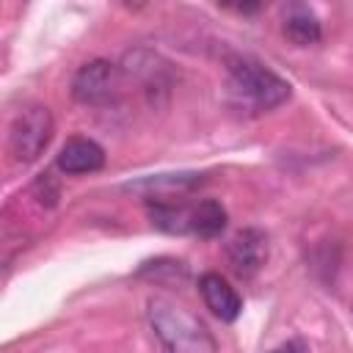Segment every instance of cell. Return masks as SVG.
<instances>
[{"mask_svg": "<svg viewBox=\"0 0 353 353\" xmlns=\"http://www.w3.org/2000/svg\"><path fill=\"white\" fill-rule=\"evenodd\" d=\"M146 323L163 353H215L210 328L174 298L152 295L146 301Z\"/></svg>", "mask_w": 353, "mask_h": 353, "instance_id": "obj_1", "label": "cell"}, {"mask_svg": "<svg viewBox=\"0 0 353 353\" xmlns=\"http://www.w3.org/2000/svg\"><path fill=\"white\" fill-rule=\"evenodd\" d=\"M226 69H229V94L234 97L237 105L248 108L251 113H268L284 105L292 94L284 77H279L273 69H268L265 63L248 55L232 58Z\"/></svg>", "mask_w": 353, "mask_h": 353, "instance_id": "obj_2", "label": "cell"}, {"mask_svg": "<svg viewBox=\"0 0 353 353\" xmlns=\"http://www.w3.org/2000/svg\"><path fill=\"white\" fill-rule=\"evenodd\" d=\"M52 132H55V121H52L50 108H44V105L25 108L14 119L11 132H8V149H11L14 160L22 165L39 160L44 154V149L50 146Z\"/></svg>", "mask_w": 353, "mask_h": 353, "instance_id": "obj_3", "label": "cell"}, {"mask_svg": "<svg viewBox=\"0 0 353 353\" xmlns=\"http://www.w3.org/2000/svg\"><path fill=\"white\" fill-rule=\"evenodd\" d=\"M121 91V69L110 61H88L72 77V97L83 105H110Z\"/></svg>", "mask_w": 353, "mask_h": 353, "instance_id": "obj_4", "label": "cell"}, {"mask_svg": "<svg viewBox=\"0 0 353 353\" xmlns=\"http://www.w3.org/2000/svg\"><path fill=\"white\" fill-rule=\"evenodd\" d=\"M226 259H229V268L234 270V276H240V279L256 276L262 270V265L268 262V234L254 226L234 232L226 243Z\"/></svg>", "mask_w": 353, "mask_h": 353, "instance_id": "obj_5", "label": "cell"}, {"mask_svg": "<svg viewBox=\"0 0 353 353\" xmlns=\"http://www.w3.org/2000/svg\"><path fill=\"white\" fill-rule=\"evenodd\" d=\"M55 165H58L63 174H69V176L94 174V171H99V168L105 165V149H102L97 141L77 135V138H69V141L61 146V152H58V157H55Z\"/></svg>", "mask_w": 353, "mask_h": 353, "instance_id": "obj_6", "label": "cell"}, {"mask_svg": "<svg viewBox=\"0 0 353 353\" xmlns=\"http://www.w3.org/2000/svg\"><path fill=\"white\" fill-rule=\"evenodd\" d=\"M199 292H201L207 309H210L218 320H223V323L237 320V314H240V309H243V301H240L237 290H234L221 273H204V276L199 279Z\"/></svg>", "mask_w": 353, "mask_h": 353, "instance_id": "obj_7", "label": "cell"}, {"mask_svg": "<svg viewBox=\"0 0 353 353\" xmlns=\"http://www.w3.org/2000/svg\"><path fill=\"white\" fill-rule=\"evenodd\" d=\"M149 218H152V226H157L165 234H190L193 204H176V201L157 199L149 204Z\"/></svg>", "mask_w": 353, "mask_h": 353, "instance_id": "obj_8", "label": "cell"}, {"mask_svg": "<svg viewBox=\"0 0 353 353\" xmlns=\"http://www.w3.org/2000/svg\"><path fill=\"white\" fill-rule=\"evenodd\" d=\"M284 36L295 44V47H309V44H317L320 36H323V28H320V19L314 17L312 8L306 6H292L284 17Z\"/></svg>", "mask_w": 353, "mask_h": 353, "instance_id": "obj_9", "label": "cell"}, {"mask_svg": "<svg viewBox=\"0 0 353 353\" xmlns=\"http://www.w3.org/2000/svg\"><path fill=\"white\" fill-rule=\"evenodd\" d=\"M226 229V210L221 207V201L215 199H204L199 204H193V223H190V234L201 237V240H212Z\"/></svg>", "mask_w": 353, "mask_h": 353, "instance_id": "obj_10", "label": "cell"}, {"mask_svg": "<svg viewBox=\"0 0 353 353\" xmlns=\"http://www.w3.org/2000/svg\"><path fill=\"white\" fill-rule=\"evenodd\" d=\"M201 174H157V176H146L141 182H130V190H152L154 199H160L163 193L171 190H190L196 185H201Z\"/></svg>", "mask_w": 353, "mask_h": 353, "instance_id": "obj_11", "label": "cell"}, {"mask_svg": "<svg viewBox=\"0 0 353 353\" xmlns=\"http://www.w3.org/2000/svg\"><path fill=\"white\" fill-rule=\"evenodd\" d=\"M270 353H309V345H306L301 336H295V339L281 342V345H279V347H273Z\"/></svg>", "mask_w": 353, "mask_h": 353, "instance_id": "obj_12", "label": "cell"}]
</instances>
